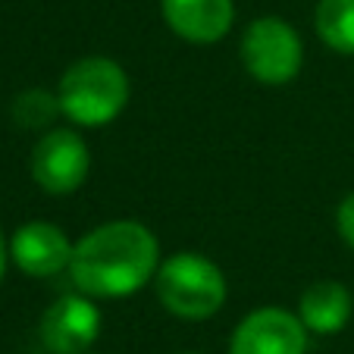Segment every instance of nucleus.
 Masks as SVG:
<instances>
[{
	"instance_id": "nucleus-13",
	"label": "nucleus",
	"mask_w": 354,
	"mask_h": 354,
	"mask_svg": "<svg viewBox=\"0 0 354 354\" xmlns=\"http://www.w3.org/2000/svg\"><path fill=\"white\" fill-rule=\"evenodd\" d=\"M335 232L354 251V192H348L335 207Z\"/></svg>"
},
{
	"instance_id": "nucleus-10",
	"label": "nucleus",
	"mask_w": 354,
	"mask_h": 354,
	"mask_svg": "<svg viewBox=\"0 0 354 354\" xmlns=\"http://www.w3.org/2000/svg\"><path fill=\"white\" fill-rule=\"evenodd\" d=\"M354 310V295L339 279H314L298 298V317L314 335H339Z\"/></svg>"
},
{
	"instance_id": "nucleus-6",
	"label": "nucleus",
	"mask_w": 354,
	"mask_h": 354,
	"mask_svg": "<svg viewBox=\"0 0 354 354\" xmlns=\"http://www.w3.org/2000/svg\"><path fill=\"white\" fill-rule=\"evenodd\" d=\"M104 329L97 298L85 292L60 295L38 320V339L50 354H88Z\"/></svg>"
},
{
	"instance_id": "nucleus-7",
	"label": "nucleus",
	"mask_w": 354,
	"mask_h": 354,
	"mask_svg": "<svg viewBox=\"0 0 354 354\" xmlns=\"http://www.w3.org/2000/svg\"><path fill=\"white\" fill-rule=\"evenodd\" d=\"M308 335L298 310L267 304L239 320L229 339V354H308Z\"/></svg>"
},
{
	"instance_id": "nucleus-15",
	"label": "nucleus",
	"mask_w": 354,
	"mask_h": 354,
	"mask_svg": "<svg viewBox=\"0 0 354 354\" xmlns=\"http://www.w3.org/2000/svg\"><path fill=\"white\" fill-rule=\"evenodd\" d=\"M182 354H198V351H182Z\"/></svg>"
},
{
	"instance_id": "nucleus-1",
	"label": "nucleus",
	"mask_w": 354,
	"mask_h": 354,
	"mask_svg": "<svg viewBox=\"0 0 354 354\" xmlns=\"http://www.w3.org/2000/svg\"><path fill=\"white\" fill-rule=\"evenodd\" d=\"M160 261V241L145 223L107 220L75 241L69 279L97 301L129 298L154 282Z\"/></svg>"
},
{
	"instance_id": "nucleus-14",
	"label": "nucleus",
	"mask_w": 354,
	"mask_h": 354,
	"mask_svg": "<svg viewBox=\"0 0 354 354\" xmlns=\"http://www.w3.org/2000/svg\"><path fill=\"white\" fill-rule=\"evenodd\" d=\"M7 267H10V241L3 235V229H0V282L7 276Z\"/></svg>"
},
{
	"instance_id": "nucleus-11",
	"label": "nucleus",
	"mask_w": 354,
	"mask_h": 354,
	"mask_svg": "<svg viewBox=\"0 0 354 354\" xmlns=\"http://www.w3.org/2000/svg\"><path fill=\"white\" fill-rule=\"evenodd\" d=\"M317 38L342 57H354V0H317Z\"/></svg>"
},
{
	"instance_id": "nucleus-9",
	"label": "nucleus",
	"mask_w": 354,
	"mask_h": 354,
	"mask_svg": "<svg viewBox=\"0 0 354 354\" xmlns=\"http://www.w3.org/2000/svg\"><path fill=\"white\" fill-rule=\"evenodd\" d=\"M167 28L188 44H216L235 26V0H160Z\"/></svg>"
},
{
	"instance_id": "nucleus-4",
	"label": "nucleus",
	"mask_w": 354,
	"mask_h": 354,
	"mask_svg": "<svg viewBox=\"0 0 354 354\" xmlns=\"http://www.w3.org/2000/svg\"><path fill=\"white\" fill-rule=\"evenodd\" d=\"M239 57L257 85L282 88L292 85L304 66V41L282 16H257L241 32Z\"/></svg>"
},
{
	"instance_id": "nucleus-2",
	"label": "nucleus",
	"mask_w": 354,
	"mask_h": 354,
	"mask_svg": "<svg viewBox=\"0 0 354 354\" xmlns=\"http://www.w3.org/2000/svg\"><path fill=\"white\" fill-rule=\"evenodd\" d=\"M129 97H132L129 73L107 54L79 57L63 69L57 82L63 120L79 129H100L116 122L129 107Z\"/></svg>"
},
{
	"instance_id": "nucleus-5",
	"label": "nucleus",
	"mask_w": 354,
	"mask_h": 354,
	"mask_svg": "<svg viewBox=\"0 0 354 354\" xmlns=\"http://www.w3.org/2000/svg\"><path fill=\"white\" fill-rule=\"evenodd\" d=\"M28 169L44 194L66 198L79 192L91 176V147L75 126H54L38 135Z\"/></svg>"
},
{
	"instance_id": "nucleus-3",
	"label": "nucleus",
	"mask_w": 354,
	"mask_h": 354,
	"mask_svg": "<svg viewBox=\"0 0 354 354\" xmlns=\"http://www.w3.org/2000/svg\"><path fill=\"white\" fill-rule=\"evenodd\" d=\"M151 286L160 308L188 323L216 317L229 298V279L223 267L201 251H176L163 257Z\"/></svg>"
},
{
	"instance_id": "nucleus-8",
	"label": "nucleus",
	"mask_w": 354,
	"mask_h": 354,
	"mask_svg": "<svg viewBox=\"0 0 354 354\" xmlns=\"http://www.w3.org/2000/svg\"><path fill=\"white\" fill-rule=\"evenodd\" d=\"M75 241L66 235V229L50 220H28L16 226L10 239V261L16 270L32 279H50V276L69 273Z\"/></svg>"
},
{
	"instance_id": "nucleus-12",
	"label": "nucleus",
	"mask_w": 354,
	"mask_h": 354,
	"mask_svg": "<svg viewBox=\"0 0 354 354\" xmlns=\"http://www.w3.org/2000/svg\"><path fill=\"white\" fill-rule=\"evenodd\" d=\"M13 122L19 129H35V132H47L54 129V120L63 116L57 91H44V88H28V91L13 97Z\"/></svg>"
}]
</instances>
